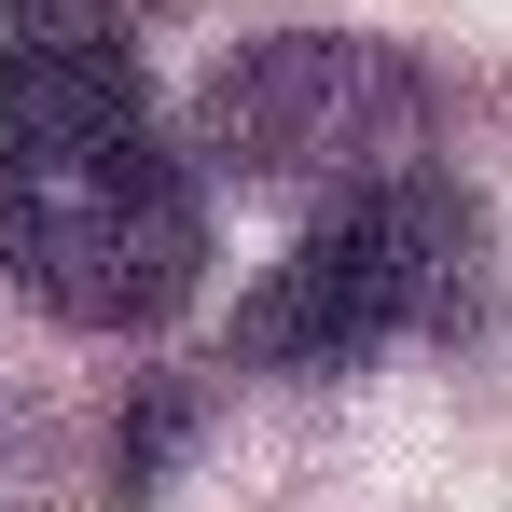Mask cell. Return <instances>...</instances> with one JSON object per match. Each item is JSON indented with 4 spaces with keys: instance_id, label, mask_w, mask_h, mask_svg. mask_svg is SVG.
<instances>
[{
    "instance_id": "cell-1",
    "label": "cell",
    "mask_w": 512,
    "mask_h": 512,
    "mask_svg": "<svg viewBox=\"0 0 512 512\" xmlns=\"http://www.w3.org/2000/svg\"><path fill=\"white\" fill-rule=\"evenodd\" d=\"M0 277L70 333H139L208 277V194L153 125L139 56L0 70Z\"/></svg>"
},
{
    "instance_id": "cell-3",
    "label": "cell",
    "mask_w": 512,
    "mask_h": 512,
    "mask_svg": "<svg viewBox=\"0 0 512 512\" xmlns=\"http://www.w3.org/2000/svg\"><path fill=\"white\" fill-rule=\"evenodd\" d=\"M194 153L222 180H250V194H291V208H360V194H388V180L429 167V84L388 42L277 28V42H250V56L208 70Z\"/></svg>"
},
{
    "instance_id": "cell-4",
    "label": "cell",
    "mask_w": 512,
    "mask_h": 512,
    "mask_svg": "<svg viewBox=\"0 0 512 512\" xmlns=\"http://www.w3.org/2000/svg\"><path fill=\"white\" fill-rule=\"evenodd\" d=\"M153 0H0V70L28 56H125Z\"/></svg>"
},
{
    "instance_id": "cell-2",
    "label": "cell",
    "mask_w": 512,
    "mask_h": 512,
    "mask_svg": "<svg viewBox=\"0 0 512 512\" xmlns=\"http://www.w3.org/2000/svg\"><path fill=\"white\" fill-rule=\"evenodd\" d=\"M471 291H485V222L443 167H416L388 194H360V208H319L263 263V291L236 305V346L263 374H346L374 346H416L443 319H471Z\"/></svg>"
}]
</instances>
